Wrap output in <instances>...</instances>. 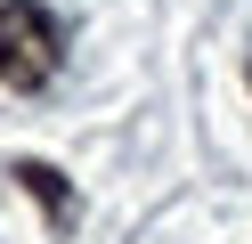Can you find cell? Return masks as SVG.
<instances>
[{
  "mask_svg": "<svg viewBox=\"0 0 252 244\" xmlns=\"http://www.w3.org/2000/svg\"><path fill=\"white\" fill-rule=\"evenodd\" d=\"M65 73V16L49 0H0V90L41 98Z\"/></svg>",
  "mask_w": 252,
  "mask_h": 244,
  "instance_id": "cell-1",
  "label": "cell"
},
{
  "mask_svg": "<svg viewBox=\"0 0 252 244\" xmlns=\"http://www.w3.org/2000/svg\"><path fill=\"white\" fill-rule=\"evenodd\" d=\"M244 81H252V65H244Z\"/></svg>",
  "mask_w": 252,
  "mask_h": 244,
  "instance_id": "cell-3",
  "label": "cell"
},
{
  "mask_svg": "<svg viewBox=\"0 0 252 244\" xmlns=\"http://www.w3.org/2000/svg\"><path fill=\"white\" fill-rule=\"evenodd\" d=\"M17 187L33 195L41 211H49V228H57V236L82 220V204H73V187H65V171H57V163H17Z\"/></svg>",
  "mask_w": 252,
  "mask_h": 244,
  "instance_id": "cell-2",
  "label": "cell"
}]
</instances>
